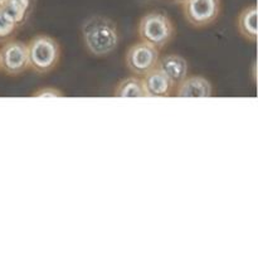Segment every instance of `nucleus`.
I'll return each mask as SVG.
<instances>
[{
	"instance_id": "obj_3",
	"label": "nucleus",
	"mask_w": 258,
	"mask_h": 258,
	"mask_svg": "<svg viewBox=\"0 0 258 258\" xmlns=\"http://www.w3.org/2000/svg\"><path fill=\"white\" fill-rule=\"evenodd\" d=\"M139 37L144 42H148L163 49L175 37V25L168 14L161 12L146 13L139 22Z\"/></svg>"
},
{
	"instance_id": "obj_4",
	"label": "nucleus",
	"mask_w": 258,
	"mask_h": 258,
	"mask_svg": "<svg viewBox=\"0 0 258 258\" xmlns=\"http://www.w3.org/2000/svg\"><path fill=\"white\" fill-rule=\"evenodd\" d=\"M184 19L197 29L208 28L218 20L222 12L221 0H185L181 4Z\"/></svg>"
},
{
	"instance_id": "obj_17",
	"label": "nucleus",
	"mask_w": 258,
	"mask_h": 258,
	"mask_svg": "<svg viewBox=\"0 0 258 258\" xmlns=\"http://www.w3.org/2000/svg\"><path fill=\"white\" fill-rule=\"evenodd\" d=\"M0 2H4V0H0Z\"/></svg>"
},
{
	"instance_id": "obj_10",
	"label": "nucleus",
	"mask_w": 258,
	"mask_h": 258,
	"mask_svg": "<svg viewBox=\"0 0 258 258\" xmlns=\"http://www.w3.org/2000/svg\"><path fill=\"white\" fill-rule=\"evenodd\" d=\"M237 30L247 42H257V7L251 4L244 7L237 17Z\"/></svg>"
},
{
	"instance_id": "obj_12",
	"label": "nucleus",
	"mask_w": 258,
	"mask_h": 258,
	"mask_svg": "<svg viewBox=\"0 0 258 258\" xmlns=\"http://www.w3.org/2000/svg\"><path fill=\"white\" fill-rule=\"evenodd\" d=\"M113 96H115V97H121V98L148 97L145 88H144L143 80L136 77V76L121 80L120 82L116 85L115 91H113Z\"/></svg>"
},
{
	"instance_id": "obj_11",
	"label": "nucleus",
	"mask_w": 258,
	"mask_h": 258,
	"mask_svg": "<svg viewBox=\"0 0 258 258\" xmlns=\"http://www.w3.org/2000/svg\"><path fill=\"white\" fill-rule=\"evenodd\" d=\"M34 5L35 0H4L2 12L22 28L29 20Z\"/></svg>"
},
{
	"instance_id": "obj_2",
	"label": "nucleus",
	"mask_w": 258,
	"mask_h": 258,
	"mask_svg": "<svg viewBox=\"0 0 258 258\" xmlns=\"http://www.w3.org/2000/svg\"><path fill=\"white\" fill-rule=\"evenodd\" d=\"M29 70L38 75H48L58 67L62 57L59 42L52 35L37 34L27 43Z\"/></svg>"
},
{
	"instance_id": "obj_16",
	"label": "nucleus",
	"mask_w": 258,
	"mask_h": 258,
	"mask_svg": "<svg viewBox=\"0 0 258 258\" xmlns=\"http://www.w3.org/2000/svg\"><path fill=\"white\" fill-rule=\"evenodd\" d=\"M2 7H3V2H0V10H2Z\"/></svg>"
},
{
	"instance_id": "obj_6",
	"label": "nucleus",
	"mask_w": 258,
	"mask_h": 258,
	"mask_svg": "<svg viewBox=\"0 0 258 258\" xmlns=\"http://www.w3.org/2000/svg\"><path fill=\"white\" fill-rule=\"evenodd\" d=\"M29 70L27 43L9 40L0 48V71L10 77H17Z\"/></svg>"
},
{
	"instance_id": "obj_9",
	"label": "nucleus",
	"mask_w": 258,
	"mask_h": 258,
	"mask_svg": "<svg viewBox=\"0 0 258 258\" xmlns=\"http://www.w3.org/2000/svg\"><path fill=\"white\" fill-rule=\"evenodd\" d=\"M158 67L170 78L174 85L180 83L189 73V63L183 55L175 54V53H169L164 57L160 55Z\"/></svg>"
},
{
	"instance_id": "obj_5",
	"label": "nucleus",
	"mask_w": 258,
	"mask_h": 258,
	"mask_svg": "<svg viewBox=\"0 0 258 258\" xmlns=\"http://www.w3.org/2000/svg\"><path fill=\"white\" fill-rule=\"evenodd\" d=\"M160 49L148 42H136L128 47L125 53V64L133 75L141 76L158 67Z\"/></svg>"
},
{
	"instance_id": "obj_8",
	"label": "nucleus",
	"mask_w": 258,
	"mask_h": 258,
	"mask_svg": "<svg viewBox=\"0 0 258 258\" xmlns=\"http://www.w3.org/2000/svg\"><path fill=\"white\" fill-rule=\"evenodd\" d=\"M143 83L148 97H171L176 87L159 67L144 75Z\"/></svg>"
},
{
	"instance_id": "obj_13",
	"label": "nucleus",
	"mask_w": 258,
	"mask_h": 258,
	"mask_svg": "<svg viewBox=\"0 0 258 258\" xmlns=\"http://www.w3.org/2000/svg\"><path fill=\"white\" fill-rule=\"evenodd\" d=\"M19 29V25L0 10V44L12 40Z\"/></svg>"
},
{
	"instance_id": "obj_15",
	"label": "nucleus",
	"mask_w": 258,
	"mask_h": 258,
	"mask_svg": "<svg viewBox=\"0 0 258 258\" xmlns=\"http://www.w3.org/2000/svg\"><path fill=\"white\" fill-rule=\"evenodd\" d=\"M174 2L179 3V4H183V3H184V2H185V0H174Z\"/></svg>"
},
{
	"instance_id": "obj_14",
	"label": "nucleus",
	"mask_w": 258,
	"mask_h": 258,
	"mask_svg": "<svg viewBox=\"0 0 258 258\" xmlns=\"http://www.w3.org/2000/svg\"><path fill=\"white\" fill-rule=\"evenodd\" d=\"M30 97H38V98H52V97H64V93L62 92L58 88L52 87V86H48V87H42L39 90L34 91V92L30 95Z\"/></svg>"
},
{
	"instance_id": "obj_1",
	"label": "nucleus",
	"mask_w": 258,
	"mask_h": 258,
	"mask_svg": "<svg viewBox=\"0 0 258 258\" xmlns=\"http://www.w3.org/2000/svg\"><path fill=\"white\" fill-rule=\"evenodd\" d=\"M81 35L86 50L95 57L111 54L121 42L117 24L105 15H92L86 19L81 28Z\"/></svg>"
},
{
	"instance_id": "obj_7",
	"label": "nucleus",
	"mask_w": 258,
	"mask_h": 258,
	"mask_svg": "<svg viewBox=\"0 0 258 258\" xmlns=\"http://www.w3.org/2000/svg\"><path fill=\"white\" fill-rule=\"evenodd\" d=\"M176 97L181 98H207L213 96V86L204 76H186L178 83L174 91Z\"/></svg>"
}]
</instances>
